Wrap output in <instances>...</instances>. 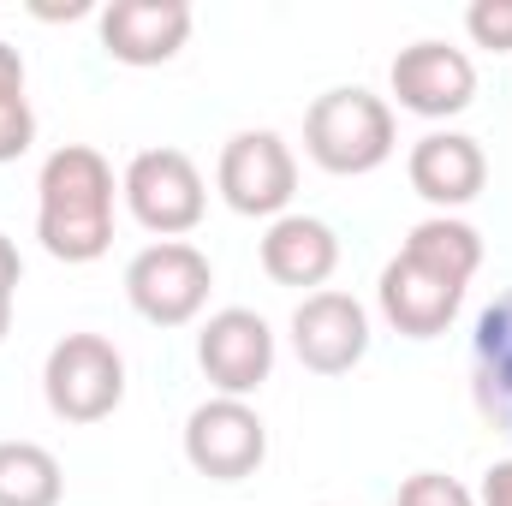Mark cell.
<instances>
[{"label": "cell", "mask_w": 512, "mask_h": 506, "mask_svg": "<svg viewBox=\"0 0 512 506\" xmlns=\"http://www.w3.org/2000/svg\"><path fill=\"white\" fill-rule=\"evenodd\" d=\"M36 143V114H30V78H24V54L12 42H0V167L18 161Z\"/></svg>", "instance_id": "cell-17"}, {"label": "cell", "mask_w": 512, "mask_h": 506, "mask_svg": "<svg viewBox=\"0 0 512 506\" xmlns=\"http://www.w3.org/2000/svg\"><path fill=\"white\" fill-rule=\"evenodd\" d=\"M120 179L96 143H60L36 173V239L54 262H102L114 251Z\"/></svg>", "instance_id": "cell-2"}, {"label": "cell", "mask_w": 512, "mask_h": 506, "mask_svg": "<svg viewBox=\"0 0 512 506\" xmlns=\"http://www.w3.org/2000/svg\"><path fill=\"white\" fill-rule=\"evenodd\" d=\"M465 36L489 54H512V0H471L465 6Z\"/></svg>", "instance_id": "cell-18"}, {"label": "cell", "mask_w": 512, "mask_h": 506, "mask_svg": "<svg viewBox=\"0 0 512 506\" xmlns=\"http://www.w3.org/2000/svg\"><path fill=\"white\" fill-rule=\"evenodd\" d=\"M393 102L364 90V84H340V90H322L304 114V155L334 173V179H364L393 161Z\"/></svg>", "instance_id": "cell-3"}, {"label": "cell", "mask_w": 512, "mask_h": 506, "mask_svg": "<svg viewBox=\"0 0 512 506\" xmlns=\"http://www.w3.org/2000/svg\"><path fill=\"white\" fill-rule=\"evenodd\" d=\"M42 399L60 423H102L126 405V358L108 334H66L48 346Z\"/></svg>", "instance_id": "cell-6"}, {"label": "cell", "mask_w": 512, "mask_h": 506, "mask_svg": "<svg viewBox=\"0 0 512 506\" xmlns=\"http://www.w3.org/2000/svg\"><path fill=\"white\" fill-rule=\"evenodd\" d=\"M405 179H411V191H417L435 215H453V209H465V203L483 197V185H489V155H483V143L465 137V131H423V137L411 143V155H405Z\"/></svg>", "instance_id": "cell-12"}, {"label": "cell", "mask_w": 512, "mask_h": 506, "mask_svg": "<svg viewBox=\"0 0 512 506\" xmlns=\"http://www.w3.org/2000/svg\"><path fill=\"white\" fill-rule=\"evenodd\" d=\"M268 459V423L256 417L251 399H203L185 417V465L209 483H245Z\"/></svg>", "instance_id": "cell-8"}, {"label": "cell", "mask_w": 512, "mask_h": 506, "mask_svg": "<svg viewBox=\"0 0 512 506\" xmlns=\"http://www.w3.org/2000/svg\"><path fill=\"white\" fill-rule=\"evenodd\" d=\"M387 90H393V102H399L405 114H417V120H453V114H465V108L477 102V66H471L465 48L423 36V42H411V48L393 54Z\"/></svg>", "instance_id": "cell-9"}, {"label": "cell", "mask_w": 512, "mask_h": 506, "mask_svg": "<svg viewBox=\"0 0 512 506\" xmlns=\"http://www.w3.org/2000/svg\"><path fill=\"white\" fill-rule=\"evenodd\" d=\"M215 191L233 215H251V221H280L292 215V197H298V155L280 131L256 126V131H233L221 143V161H215Z\"/></svg>", "instance_id": "cell-7"}, {"label": "cell", "mask_w": 512, "mask_h": 506, "mask_svg": "<svg viewBox=\"0 0 512 506\" xmlns=\"http://www.w3.org/2000/svg\"><path fill=\"white\" fill-rule=\"evenodd\" d=\"M120 197H126L131 221L155 239H185L203 227L209 215V185L197 173V161L185 149H137L120 173Z\"/></svg>", "instance_id": "cell-5"}, {"label": "cell", "mask_w": 512, "mask_h": 506, "mask_svg": "<svg viewBox=\"0 0 512 506\" xmlns=\"http://www.w3.org/2000/svg\"><path fill=\"white\" fill-rule=\"evenodd\" d=\"M18 280H24V256L18 245L0 233V346H6V334H12V304H18Z\"/></svg>", "instance_id": "cell-20"}, {"label": "cell", "mask_w": 512, "mask_h": 506, "mask_svg": "<svg viewBox=\"0 0 512 506\" xmlns=\"http://www.w3.org/2000/svg\"><path fill=\"white\" fill-rule=\"evenodd\" d=\"M197 370L209 376L215 393L251 399L256 387L274 376V328H268L256 310H245V304L215 310V316L197 328Z\"/></svg>", "instance_id": "cell-10"}, {"label": "cell", "mask_w": 512, "mask_h": 506, "mask_svg": "<svg viewBox=\"0 0 512 506\" xmlns=\"http://www.w3.org/2000/svg\"><path fill=\"white\" fill-rule=\"evenodd\" d=\"M477 506H512V459H495V465L483 471Z\"/></svg>", "instance_id": "cell-21"}, {"label": "cell", "mask_w": 512, "mask_h": 506, "mask_svg": "<svg viewBox=\"0 0 512 506\" xmlns=\"http://www.w3.org/2000/svg\"><path fill=\"white\" fill-rule=\"evenodd\" d=\"M292 352L310 376H352L370 352V310L352 292H310L292 310Z\"/></svg>", "instance_id": "cell-11"}, {"label": "cell", "mask_w": 512, "mask_h": 506, "mask_svg": "<svg viewBox=\"0 0 512 506\" xmlns=\"http://www.w3.org/2000/svg\"><path fill=\"white\" fill-rule=\"evenodd\" d=\"M483 268V233L459 215H429L405 233L399 256L376 280V304H382L387 328L405 340H435L453 328L465 286Z\"/></svg>", "instance_id": "cell-1"}, {"label": "cell", "mask_w": 512, "mask_h": 506, "mask_svg": "<svg viewBox=\"0 0 512 506\" xmlns=\"http://www.w3.org/2000/svg\"><path fill=\"white\" fill-rule=\"evenodd\" d=\"M215 268L191 239H155L126 262V304L149 328H191L209 310Z\"/></svg>", "instance_id": "cell-4"}, {"label": "cell", "mask_w": 512, "mask_h": 506, "mask_svg": "<svg viewBox=\"0 0 512 506\" xmlns=\"http://www.w3.org/2000/svg\"><path fill=\"white\" fill-rule=\"evenodd\" d=\"M102 48L120 66H167L191 42V6L185 0H114L96 12Z\"/></svg>", "instance_id": "cell-13"}, {"label": "cell", "mask_w": 512, "mask_h": 506, "mask_svg": "<svg viewBox=\"0 0 512 506\" xmlns=\"http://www.w3.org/2000/svg\"><path fill=\"white\" fill-rule=\"evenodd\" d=\"M66 471L42 441H0V506H60Z\"/></svg>", "instance_id": "cell-16"}, {"label": "cell", "mask_w": 512, "mask_h": 506, "mask_svg": "<svg viewBox=\"0 0 512 506\" xmlns=\"http://www.w3.org/2000/svg\"><path fill=\"white\" fill-rule=\"evenodd\" d=\"M399 506H477V495L447 471H411L399 483Z\"/></svg>", "instance_id": "cell-19"}, {"label": "cell", "mask_w": 512, "mask_h": 506, "mask_svg": "<svg viewBox=\"0 0 512 506\" xmlns=\"http://www.w3.org/2000/svg\"><path fill=\"white\" fill-rule=\"evenodd\" d=\"M340 268V233L322 215H280L262 233V274L274 286H298L304 298L322 292Z\"/></svg>", "instance_id": "cell-14"}, {"label": "cell", "mask_w": 512, "mask_h": 506, "mask_svg": "<svg viewBox=\"0 0 512 506\" xmlns=\"http://www.w3.org/2000/svg\"><path fill=\"white\" fill-rule=\"evenodd\" d=\"M471 405L489 429L512 435V286L471 322Z\"/></svg>", "instance_id": "cell-15"}]
</instances>
